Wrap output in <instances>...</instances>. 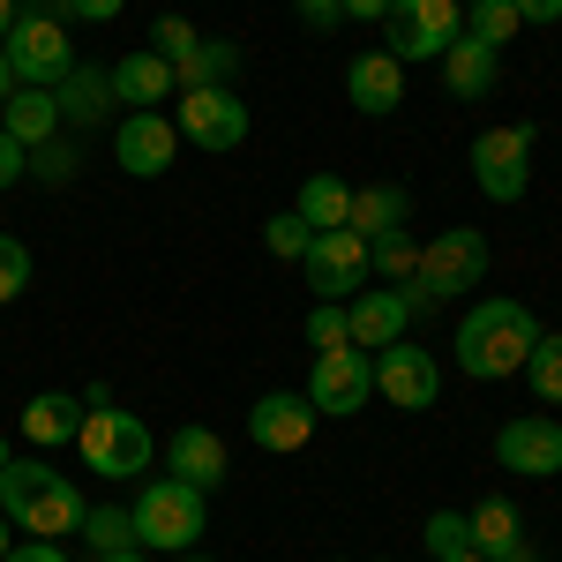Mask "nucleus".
<instances>
[{
  "label": "nucleus",
  "mask_w": 562,
  "mask_h": 562,
  "mask_svg": "<svg viewBox=\"0 0 562 562\" xmlns=\"http://www.w3.org/2000/svg\"><path fill=\"white\" fill-rule=\"evenodd\" d=\"M435 307V293L420 285V278H405V285H360L346 301V323H352V346L360 352H383V346H397L420 315Z\"/></svg>",
  "instance_id": "5"
},
{
  "label": "nucleus",
  "mask_w": 562,
  "mask_h": 562,
  "mask_svg": "<svg viewBox=\"0 0 562 562\" xmlns=\"http://www.w3.org/2000/svg\"><path fill=\"white\" fill-rule=\"evenodd\" d=\"M166 465H173V480L211 495V487H225V442L211 428H173L166 435Z\"/></svg>",
  "instance_id": "20"
},
{
  "label": "nucleus",
  "mask_w": 562,
  "mask_h": 562,
  "mask_svg": "<svg viewBox=\"0 0 562 562\" xmlns=\"http://www.w3.org/2000/svg\"><path fill=\"white\" fill-rule=\"evenodd\" d=\"M195 45H203V31H195V23H188V15H158V23H150V53H166V60H188V53H195Z\"/></svg>",
  "instance_id": "36"
},
{
  "label": "nucleus",
  "mask_w": 562,
  "mask_h": 562,
  "mask_svg": "<svg viewBox=\"0 0 562 562\" xmlns=\"http://www.w3.org/2000/svg\"><path fill=\"white\" fill-rule=\"evenodd\" d=\"M375 390H383L397 413H428L435 390H442V368H435V352H428V346L397 338V346L375 352Z\"/></svg>",
  "instance_id": "14"
},
{
  "label": "nucleus",
  "mask_w": 562,
  "mask_h": 562,
  "mask_svg": "<svg viewBox=\"0 0 562 562\" xmlns=\"http://www.w3.org/2000/svg\"><path fill=\"white\" fill-rule=\"evenodd\" d=\"M105 76H113V98H121V105H135V113L166 105V98L180 90L173 60H166V53H150V45H143V53H121V60L105 68Z\"/></svg>",
  "instance_id": "18"
},
{
  "label": "nucleus",
  "mask_w": 562,
  "mask_h": 562,
  "mask_svg": "<svg viewBox=\"0 0 562 562\" xmlns=\"http://www.w3.org/2000/svg\"><path fill=\"white\" fill-rule=\"evenodd\" d=\"M53 98H60V121H68V128H98V121L121 105V98H113V76H105V68H83V60L60 76Z\"/></svg>",
  "instance_id": "22"
},
{
  "label": "nucleus",
  "mask_w": 562,
  "mask_h": 562,
  "mask_svg": "<svg viewBox=\"0 0 562 562\" xmlns=\"http://www.w3.org/2000/svg\"><path fill=\"white\" fill-rule=\"evenodd\" d=\"M532 338H540V323H532L518 301H480L473 315L458 323V368H465L473 383H503V375L525 368Z\"/></svg>",
  "instance_id": "2"
},
{
  "label": "nucleus",
  "mask_w": 562,
  "mask_h": 562,
  "mask_svg": "<svg viewBox=\"0 0 562 562\" xmlns=\"http://www.w3.org/2000/svg\"><path fill=\"white\" fill-rule=\"evenodd\" d=\"M76 166H83V150L53 135V143H38V150H31V166H23V180H38V188H68V180H76Z\"/></svg>",
  "instance_id": "32"
},
{
  "label": "nucleus",
  "mask_w": 562,
  "mask_h": 562,
  "mask_svg": "<svg viewBox=\"0 0 562 562\" xmlns=\"http://www.w3.org/2000/svg\"><path fill=\"white\" fill-rule=\"evenodd\" d=\"M368 270H375V278H397V285H405V278L420 270V240H413L405 225H397V233H375V240H368Z\"/></svg>",
  "instance_id": "30"
},
{
  "label": "nucleus",
  "mask_w": 562,
  "mask_h": 562,
  "mask_svg": "<svg viewBox=\"0 0 562 562\" xmlns=\"http://www.w3.org/2000/svg\"><path fill=\"white\" fill-rule=\"evenodd\" d=\"M330 562H346V555H330Z\"/></svg>",
  "instance_id": "52"
},
{
  "label": "nucleus",
  "mask_w": 562,
  "mask_h": 562,
  "mask_svg": "<svg viewBox=\"0 0 562 562\" xmlns=\"http://www.w3.org/2000/svg\"><path fill=\"white\" fill-rule=\"evenodd\" d=\"M518 23H562V0H510Z\"/></svg>",
  "instance_id": "42"
},
{
  "label": "nucleus",
  "mask_w": 562,
  "mask_h": 562,
  "mask_svg": "<svg viewBox=\"0 0 562 562\" xmlns=\"http://www.w3.org/2000/svg\"><path fill=\"white\" fill-rule=\"evenodd\" d=\"M8 68H15V83L60 90V76L76 68L68 23H53V15H15V31H8Z\"/></svg>",
  "instance_id": "11"
},
{
  "label": "nucleus",
  "mask_w": 562,
  "mask_h": 562,
  "mask_svg": "<svg viewBox=\"0 0 562 562\" xmlns=\"http://www.w3.org/2000/svg\"><path fill=\"white\" fill-rule=\"evenodd\" d=\"M180 76V90H203V83H233L240 76V38H203L188 60L173 68Z\"/></svg>",
  "instance_id": "27"
},
{
  "label": "nucleus",
  "mask_w": 562,
  "mask_h": 562,
  "mask_svg": "<svg viewBox=\"0 0 562 562\" xmlns=\"http://www.w3.org/2000/svg\"><path fill=\"white\" fill-rule=\"evenodd\" d=\"M518 375L532 383L540 405H562V330H540V338H532V352H525Z\"/></svg>",
  "instance_id": "28"
},
{
  "label": "nucleus",
  "mask_w": 562,
  "mask_h": 562,
  "mask_svg": "<svg viewBox=\"0 0 562 562\" xmlns=\"http://www.w3.org/2000/svg\"><path fill=\"white\" fill-rule=\"evenodd\" d=\"M307 285H315V301H352L375 270H368V240L352 233V225H330V233H315L307 240Z\"/></svg>",
  "instance_id": "12"
},
{
  "label": "nucleus",
  "mask_w": 562,
  "mask_h": 562,
  "mask_svg": "<svg viewBox=\"0 0 562 562\" xmlns=\"http://www.w3.org/2000/svg\"><path fill=\"white\" fill-rule=\"evenodd\" d=\"M465 525H473V555H487V562H540L532 548H525L518 503H503V495H480L473 510H465Z\"/></svg>",
  "instance_id": "17"
},
{
  "label": "nucleus",
  "mask_w": 562,
  "mask_h": 562,
  "mask_svg": "<svg viewBox=\"0 0 562 562\" xmlns=\"http://www.w3.org/2000/svg\"><path fill=\"white\" fill-rule=\"evenodd\" d=\"M15 15H23V8H15V0H0V45H8V31H15Z\"/></svg>",
  "instance_id": "45"
},
{
  "label": "nucleus",
  "mask_w": 562,
  "mask_h": 562,
  "mask_svg": "<svg viewBox=\"0 0 562 562\" xmlns=\"http://www.w3.org/2000/svg\"><path fill=\"white\" fill-rule=\"evenodd\" d=\"M495 76H503V53L458 31V38H450V53H442V83L458 90V98H487V90H495Z\"/></svg>",
  "instance_id": "23"
},
{
  "label": "nucleus",
  "mask_w": 562,
  "mask_h": 562,
  "mask_svg": "<svg viewBox=\"0 0 562 562\" xmlns=\"http://www.w3.org/2000/svg\"><path fill=\"white\" fill-rule=\"evenodd\" d=\"M121 8H128V0H68V15H76V23H113Z\"/></svg>",
  "instance_id": "41"
},
{
  "label": "nucleus",
  "mask_w": 562,
  "mask_h": 562,
  "mask_svg": "<svg viewBox=\"0 0 562 562\" xmlns=\"http://www.w3.org/2000/svg\"><path fill=\"white\" fill-rule=\"evenodd\" d=\"M248 105H240V90L233 83H203V90H180V135L195 143V150H211V158H225V150H240L248 143Z\"/></svg>",
  "instance_id": "10"
},
{
  "label": "nucleus",
  "mask_w": 562,
  "mask_h": 562,
  "mask_svg": "<svg viewBox=\"0 0 562 562\" xmlns=\"http://www.w3.org/2000/svg\"><path fill=\"white\" fill-rule=\"evenodd\" d=\"M360 240H375V233H397V225H413V195L405 188H352V217H346Z\"/></svg>",
  "instance_id": "25"
},
{
  "label": "nucleus",
  "mask_w": 562,
  "mask_h": 562,
  "mask_svg": "<svg viewBox=\"0 0 562 562\" xmlns=\"http://www.w3.org/2000/svg\"><path fill=\"white\" fill-rule=\"evenodd\" d=\"M113 158H121V173L135 180H158V173H173V158H180V128L150 105V113H121V128H113Z\"/></svg>",
  "instance_id": "15"
},
{
  "label": "nucleus",
  "mask_w": 562,
  "mask_h": 562,
  "mask_svg": "<svg viewBox=\"0 0 562 562\" xmlns=\"http://www.w3.org/2000/svg\"><path fill=\"white\" fill-rule=\"evenodd\" d=\"M211 495L203 487H188V480H150L143 495H135V548H158V555H188L203 532H211V510H203Z\"/></svg>",
  "instance_id": "3"
},
{
  "label": "nucleus",
  "mask_w": 562,
  "mask_h": 562,
  "mask_svg": "<svg viewBox=\"0 0 562 562\" xmlns=\"http://www.w3.org/2000/svg\"><path fill=\"white\" fill-rule=\"evenodd\" d=\"M90 562H150L143 548H128V555H90Z\"/></svg>",
  "instance_id": "48"
},
{
  "label": "nucleus",
  "mask_w": 562,
  "mask_h": 562,
  "mask_svg": "<svg viewBox=\"0 0 562 562\" xmlns=\"http://www.w3.org/2000/svg\"><path fill=\"white\" fill-rule=\"evenodd\" d=\"M293 211H301L307 233H330V225H346V217H352V188H346L338 173H307Z\"/></svg>",
  "instance_id": "26"
},
{
  "label": "nucleus",
  "mask_w": 562,
  "mask_h": 562,
  "mask_svg": "<svg viewBox=\"0 0 562 562\" xmlns=\"http://www.w3.org/2000/svg\"><path fill=\"white\" fill-rule=\"evenodd\" d=\"M442 562H487V555H473V548H465V555H442Z\"/></svg>",
  "instance_id": "49"
},
{
  "label": "nucleus",
  "mask_w": 562,
  "mask_h": 562,
  "mask_svg": "<svg viewBox=\"0 0 562 562\" xmlns=\"http://www.w3.org/2000/svg\"><path fill=\"white\" fill-rule=\"evenodd\" d=\"M15 8H23V15H53V23H76L68 0H15Z\"/></svg>",
  "instance_id": "43"
},
{
  "label": "nucleus",
  "mask_w": 562,
  "mask_h": 562,
  "mask_svg": "<svg viewBox=\"0 0 562 562\" xmlns=\"http://www.w3.org/2000/svg\"><path fill=\"white\" fill-rule=\"evenodd\" d=\"M397 0H346V15H360V23H383Z\"/></svg>",
  "instance_id": "44"
},
{
  "label": "nucleus",
  "mask_w": 562,
  "mask_h": 562,
  "mask_svg": "<svg viewBox=\"0 0 562 562\" xmlns=\"http://www.w3.org/2000/svg\"><path fill=\"white\" fill-rule=\"evenodd\" d=\"M23 285H31V248L15 233H0V307L23 301Z\"/></svg>",
  "instance_id": "37"
},
{
  "label": "nucleus",
  "mask_w": 562,
  "mask_h": 562,
  "mask_svg": "<svg viewBox=\"0 0 562 562\" xmlns=\"http://www.w3.org/2000/svg\"><path fill=\"white\" fill-rule=\"evenodd\" d=\"M83 540L98 548V555H128V548H135V518L121 510V503H105V510H83Z\"/></svg>",
  "instance_id": "31"
},
{
  "label": "nucleus",
  "mask_w": 562,
  "mask_h": 562,
  "mask_svg": "<svg viewBox=\"0 0 562 562\" xmlns=\"http://www.w3.org/2000/svg\"><path fill=\"white\" fill-rule=\"evenodd\" d=\"M413 278L428 285L435 301L480 293V278H487V233H480V225H442L428 248H420V270H413Z\"/></svg>",
  "instance_id": "7"
},
{
  "label": "nucleus",
  "mask_w": 562,
  "mask_h": 562,
  "mask_svg": "<svg viewBox=\"0 0 562 562\" xmlns=\"http://www.w3.org/2000/svg\"><path fill=\"white\" fill-rule=\"evenodd\" d=\"M76 458H83L98 480H143V473H150V458H158V442H150V428H143L135 413H121V405L105 397V405H83Z\"/></svg>",
  "instance_id": "4"
},
{
  "label": "nucleus",
  "mask_w": 562,
  "mask_h": 562,
  "mask_svg": "<svg viewBox=\"0 0 562 562\" xmlns=\"http://www.w3.org/2000/svg\"><path fill=\"white\" fill-rule=\"evenodd\" d=\"M307 240H315V233L301 225V211H278V217H262V248H270L278 262H301V256H307Z\"/></svg>",
  "instance_id": "33"
},
{
  "label": "nucleus",
  "mask_w": 562,
  "mask_h": 562,
  "mask_svg": "<svg viewBox=\"0 0 562 562\" xmlns=\"http://www.w3.org/2000/svg\"><path fill=\"white\" fill-rule=\"evenodd\" d=\"M368 397H375V352H360V346L315 352V368H307V405H315L323 420H352Z\"/></svg>",
  "instance_id": "9"
},
{
  "label": "nucleus",
  "mask_w": 562,
  "mask_h": 562,
  "mask_svg": "<svg viewBox=\"0 0 562 562\" xmlns=\"http://www.w3.org/2000/svg\"><path fill=\"white\" fill-rule=\"evenodd\" d=\"M0 562H68V555H60V540H15Z\"/></svg>",
  "instance_id": "40"
},
{
  "label": "nucleus",
  "mask_w": 562,
  "mask_h": 562,
  "mask_svg": "<svg viewBox=\"0 0 562 562\" xmlns=\"http://www.w3.org/2000/svg\"><path fill=\"white\" fill-rule=\"evenodd\" d=\"M8 465H15V450H8V442H0V473H8Z\"/></svg>",
  "instance_id": "50"
},
{
  "label": "nucleus",
  "mask_w": 562,
  "mask_h": 562,
  "mask_svg": "<svg viewBox=\"0 0 562 562\" xmlns=\"http://www.w3.org/2000/svg\"><path fill=\"white\" fill-rule=\"evenodd\" d=\"M0 510L15 532H31V540H68V532H83V495H76V480L60 473V465H8L0 473Z\"/></svg>",
  "instance_id": "1"
},
{
  "label": "nucleus",
  "mask_w": 562,
  "mask_h": 562,
  "mask_svg": "<svg viewBox=\"0 0 562 562\" xmlns=\"http://www.w3.org/2000/svg\"><path fill=\"white\" fill-rule=\"evenodd\" d=\"M83 428V405L68 397V390H38L31 405H23V435L38 442V450H60V442H76Z\"/></svg>",
  "instance_id": "24"
},
{
  "label": "nucleus",
  "mask_w": 562,
  "mask_h": 562,
  "mask_svg": "<svg viewBox=\"0 0 562 562\" xmlns=\"http://www.w3.org/2000/svg\"><path fill=\"white\" fill-rule=\"evenodd\" d=\"M315 420H323V413L307 405L301 390H262L256 405H248V442L285 458V450H307V442H315Z\"/></svg>",
  "instance_id": "16"
},
{
  "label": "nucleus",
  "mask_w": 562,
  "mask_h": 562,
  "mask_svg": "<svg viewBox=\"0 0 562 562\" xmlns=\"http://www.w3.org/2000/svg\"><path fill=\"white\" fill-rule=\"evenodd\" d=\"M23 166H31V150H23L15 135L0 128V188H15V180H23Z\"/></svg>",
  "instance_id": "39"
},
{
  "label": "nucleus",
  "mask_w": 562,
  "mask_h": 562,
  "mask_svg": "<svg viewBox=\"0 0 562 562\" xmlns=\"http://www.w3.org/2000/svg\"><path fill=\"white\" fill-rule=\"evenodd\" d=\"M293 15H301L307 31H338L346 23V0H293Z\"/></svg>",
  "instance_id": "38"
},
{
  "label": "nucleus",
  "mask_w": 562,
  "mask_h": 562,
  "mask_svg": "<svg viewBox=\"0 0 562 562\" xmlns=\"http://www.w3.org/2000/svg\"><path fill=\"white\" fill-rule=\"evenodd\" d=\"M420 540H428L435 562H442V555H465V548H473V525H465V510H435V518L420 525Z\"/></svg>",
  "instance_id": "34"
},
{
  "label": "nucleus",
  "mask_w": 562,
  "mask_h": 562,
  "mask_svg": "<svg viewBox=\"0 0 562 562\" xmlns=\"http://www.w3.org/2000/svg\"><path fill=\"white\" fill-rule=\"evenodd\" d=\"M8 548H15V525H8V510H0V555H8Z\"/></svg>",
  "instance_id": "47"
},
{
  "label": "nucleus",
  "mask_w": 562,
  "mask_h": 562,
  "mask_svg": "<svg viewBox=\"0 0 562 562\" xmlns=\"http://www.w3.org/2000/svg\"><path fill=\"white\" fill-rule=\"evenodd\" d=\"M518 31H525V23H518V8H510V0H465V38H480V45H495V53H503Z\"/></svg>",
  "instance_id": "29"
},
{
  "label": "nucleus",
  "mask_w": 562,
  "mask_h": 562,
  "mask_svg": "<svg viewBox=\"0 0 562 562\" xmlns=\"http://www.w3.org/2000/svg\"><path fill=\"white\" fill-rule=\"evenodd\" d=\"M8 90H15V68H8V45H0V105H8Z\"/></svg>",
  "instance_id": "46"
},
{
  "label": "nucleus",
  "mask_w": 562,
  "mask_h": 562,
  "mask_svg": "<svg viewBox=\"0 0 562 562\" xmlns=\"http://www.w3.org/2000/svg\"><path fill=\"white\" fill-rule=\"evenodd\" d=\"M346 98L368 113V121L397 113V105H405V60H390L383 45H375V53H360V60L346 68Z\"/></svg>",
  "instance_id": "19"
},
{
  "label": "nucleus",
  "mask_w": 562,
  "mask_h": 562,
  "mask_svg": "<svg viewBox=\"0 0 562 562\" xmlns=\"http://www.w3.org/2000/svg\"><path fill=\"white\" fill-rule=\"evenodd\" d=\"M0 128L15 135L23 150H38V143L60 135V98L38 90V83H15V90H8V105H0Z\"/></svg>",
  "instance_id": "21"
},
{
  "label": "nucleus",
  "mask_w": 562,
  "mask_h": 562,
  "mask_svg": "<svg viewBox=\"0 0 562 562\" xmlns=\"http://www.w3.org/2000/svg\"><path fill=\"white\" fill-rule=\"evenodd\" d=\"M307 346H315V352H330V346H352L346 301H315V307H307Z\"/></svg>",
  "instance_id": "35"
},
{
  "label": "nucleus",
  "mask_w": 562,
  "mask_h": 562,
  "mask_svg": "<svg viewBox=\"0 0 562 562\" xmlns=\"http://www.w3.org/2000/svg\"><path fill=\"white\" fill-rule=\"evenodd\" d=\"M180 562H211V555H195V548H188V555H180Z\"/></svg>",
  "instance_id": "51"
},
{
  "label": "nucleus",
  "mask_w": 562,
  "mask_h": 562,
  "mask_svg": "<svg viewBox=\"0 0 562 562\" xmlns=\"http://www.w3.org/2000/svg\"><path fill=\"white\" fill-rule=\"evenodd\" d=\"M458 8H465V0H458Z\"/></svg>",
  "instance_id": "53"
},
{
  "label": "nucleus",
  "mask_w": 562,
  "mask_h": 562,
  "mask_svg": "<svg viewBox=\"0 0 562 562\" xmlns=\"http://www.w3.org/2000/svg\"><path fill=\"white\" fill-rule=\"evenodd\" d=\"M532 150H540L532 121L480 128L473 135V188L487 195V203H525V188H532Z\"/></svg>",
  "instance_id": "6"
},
{
  "label": "nucleus",
  "mask_w": 562,
  "mask_h": 562,
  "mask_svg": "<svg viewBox=\"0 0 562 562\" xmlns=\"http://www.w3.org/2000/svg\"><path fill=\"white\" fill-rule=\"evenodd\" d=\"M458 31H465L458 0H397L383 15V53L390 60H442Z\"/></svg>",
  "instance_id": "8"
},
{
  "label": "nucleus",
  "mask_w": 562,
  "mask_h": 562,
  "mask_svg": "<svg viewBox=\"0 0 562 562\" xmlns=\"http://www.w3.org/2000/svg\"><path fill=\"white\" fill-rule=\"evenodd\" d=\"M495 465L518 480H555L562 473V420L555 413H518L495 428Z\"/></svg>",
  "instance_id": "13"
}]
</instances>
